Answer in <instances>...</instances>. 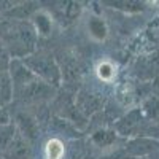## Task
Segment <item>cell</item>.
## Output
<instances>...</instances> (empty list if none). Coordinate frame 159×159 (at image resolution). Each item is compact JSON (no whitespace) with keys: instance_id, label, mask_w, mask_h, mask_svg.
I'll use <instances>...</instances> for the list:
<instances>
[{"instance_id":"cell-2","label":"cell","mask_w":159,"mask_h":159,"mask_svg":"<svg viewBox=\"0 0 159 159\" xmlns=\"http://www.w3.org/2000/svg\"><path fill=\"white\" fill-rule=\"evenodd\" d=\"M97 75L100 80H105V81H110V80L115 76V67L110 62H100L97 67Z\"/></svg>"},{"instance_id":"cell-1","label":"cell","mask_w":159,"mask_h":159,"mask_svg":"<svg viewBox=\"0 0 159 159\" xmlns=\"http://www.w3.org/2000/svg\"><path fill=\"white\" fill-rule=\"evenodd\" d=\"M65 147L59 139H51L45 147V159H64Z\"/></svg>"}]
</instances>
